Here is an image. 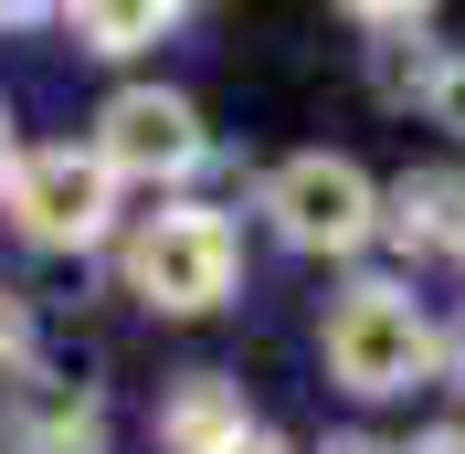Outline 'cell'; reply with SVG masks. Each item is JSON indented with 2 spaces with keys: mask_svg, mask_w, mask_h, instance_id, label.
<instances>
[{
  "mask_svg": "<svg viewBox=\"0 0 465 454\" xmlns=\"http://www.w3.org/2000/svg\"><path fill=\"white\" fill-rule=\"evenodd\" d=\"M328 380L360 401H391L412 380H434V317L402 285H349L328 307Z\"/></svg>",
  "mask_w": 465,
  "mask_h": 454,
  "instance_id": "1",
  "label": "cell"
},
{
  "mask_svg": "<svg viewBox=\"0 0 465 454\" xmlns=\"http://www.w3.org/2000/svg\"><path fill=\"white\" fill-rule=\"evenodd\" d=\"M232 275H243V254H232V222L223 212H148L138 243H127V285H138L159 317H212L232 296Z\"/></svg>",
  "mask_w": 465,
  "mask_h": 454,
  "instance_id": "2",
  "label": "cell"
},
{
  "mask_svg": "<svg viewBox=\"0 0 465 454\" xmlns=\"http://www.w3.org/2000/svg\"><path fill=\"white\" fill-rule=\"evenodd\" d=\"M264 212H275V232H286L296 254H360L381 232V191L360 159H339V148H296L286 170L264 180Z\"/></svg>",
  "mask_w": 465,
  "mask_h": 454,
  "instance_id": "3",
  "label": "cell"
},
{
  "mask_svg": "<svg viewBox=\"0 0 465 454\" xmlns=\"http://www.w3.org/2000/svg\"><path fill=\"white\" fill-rule=\"evenodd\" d=\"M0 201H11L22 243H43V254H85L116 222V180L95 170L85 148H22L11 180H0Z\"/></svg>",
  "mask_w": 465,
  "mask_h": 454,
  "instance_id": "4",
  "label": "cell"
},
{
  "mask_svg": "<svg viewBox=\"0 0 465 454\" xmlns=\"http://www.w3.org/2000/svg\"><path fill=\"white\" fill-rule=\"evenodd\" d=\"M85 159H95L106 180H191V170L212 159V127H202V106H191V95L127 85V95H106Z\"/></svg>",
  "mask_w": 465,
  "mask_h": 454,
  "instance_id": "5",
  "label": "cell"
},
{
  "mask_svg": "<svg viewBox=\"0 0 465 454\" xmlns=\"http://www.w3.org/2000/svg\"><path fill=\"white\" fill-rule=\"evenodd\" d=\"M0 444L11 454H106V401L85 370H43L0 380Z\"/></svg>",
  "mask_w": 465,
  "mask_h": 454,
  "instance_id": "6",
  "label": "cell"
},
{
  "mask_svg": "<svg viewBox=\"0 0 465 454\" xmlns=\"http://www.w3.org/2000/svg\"><path fill=\"white\" fill-rule=\"evenodd\" d=\"M381 232H402L412 254H465V170H402L381 191Z\"/></svg>",
  "mask_w": 465,
  "mask_h": 454,
  "instance_id": "7",
  "label": "cell"
},
{
  "mask_svg": "<svg viewBox=\"0 0 465 454\" xmlns=\"http://www.w3.org/2000/svg\"><path fill=\"white\" fill-rule=\"evenodd\" d=\"M243 391H232L223 370H191V380H170V401H159V454H232L243 444Z\"/></svg>",
  "mask_w": 465,
  "mask_h": 454,
  "instance_id": "8",
  "label": "cell"
},
{
  "mask_svg": "<svg viewBox=\"0 0 465 454\" xmlns=\"http://www.w3.org/2000/svg\"><path fill=\"white\" fill-rule=\"evenodd\" d=\"M64 22H74L85 54H148L180 11H159V0H85V11H64Z\"/></svg>",
  "mask_w": 465,
  "mask_h": 454,
  "instance_id": "9",
  "label": "cell"
},
{
  "mask_svg": "<svg viewBox=\"0 0 465 454\" xmlns=\"http://www.w3.org/2000/svg\"><path fill=\"white\" fill-rule=\"evenodd\" d=\"M423 106H434V127H455V138H465V54H444V64H434Z\"/></svg>",
  "mask_w": 465,
  "mask_h": 454,
  "instance_id": "10",
  "label": "cell"
},
{
  "mask_svg": "<svg viewBox=\"0 0 465 454\" xmlns=\"http://www.w3.org/2000/svg\"><path fill=\"white\" fill-rule=\"evenodd\" d=\"M434 64H444V54H402V43H381V95H423V85H434Z\"/></svg>",
  "mask_w": 465,
  "mask_h": 454,
  "instance_id": "11",
  "label": "cell"
},
{
  "mask_svg": "<svg viewBox=\"0 0 465 454\" xmlns=\"http://www.w3.org/2000/svg\"><path fill=\"white\" fill-rule=\"evenodd\" d=\"M22 370H32V307L0 296V380H22Z\"/></svg>",
  "mask_w": 465,
  "mask_h": 454,
  "instance_id": "12",
  "label": "cell"
},
{
  "mask_svg": "<svg viewBox=\"0 0 465 454\" xmlns=\"http://www.w3.org/2000/svg\"><path fill=\"white\" fill-rule=\"evenodd\" d=\"M434 370H455V380H465V328H434Z\"/></svg>",
  "mask_w": 465,
  "mask_h": 454,
  "instance_id": "13",
  "label": "cell"
},
{
  "mask_svg": "<svg viewBox=\"0 0 465 454\" xmlns=\"http://www.w3.org/2000/svg\"><path fill=\"white\" fill-rule=\"evenodd\" d=\"M328 454H391L381 433H328Z\"/></svg>",
  "mask_w": 465,
  "mask_h": 454,
  "instance_id": "14",
  "label": "cell"
},
{
  "mask_svg": "<svg viewBox=\"0 0 465 454\" xmlns=\"http://www.w3.org/2000/svg\"><path fill=\"white\" fill-rule=\"evenodd\" d=\"M391 454H465V433H423V444H391Z\"/></svg>",
  "mask_w": 465,
  "mask_h": 454,
  "instance_id": "15",
  "label": "cell"
},
{
  "mask_svg": "<svg viewBox=\"0 0 465 454\" xmlns=\"http://www.w3.org/2000/svg\"><path fill=\"white\" fill-rule=\"evenodd\" d=\"M11 159H22V138H11V116H0V180H11Z\"/></svg>",
  "mask_w": 465,
  "mask_h": 454,
  "instance_id": "16",
  "label": "cell"
},
{
  "mask_svg": "<svg viewBox=\"0 0 465 454\" xmlns=\"http://www.w3.org/2000/svg\"><path fill=\"white\" fill-rule=\"evenodd\" d=\"M232 454H286V444H275V433H243V444H232Z\"/></svg>",
  "mask_w": 465,
  "mask_h": 454,
  "instance_id": "17",
  "label": "cell"
},
{
  "mask_svg": "<svg viewBox=\"0 0 465 454\" xmlns=\"http://www.w3.org/2000/svg\"><path fill=\"white\" fill-rule=\"evenodd\" d=\"M0 22H11V11H0Z\"/></svg>",
  "mask_w": 465,
  "mask_h": 454,
  "instance_id": "18",
  "label": "cell"
}]
</instances>
